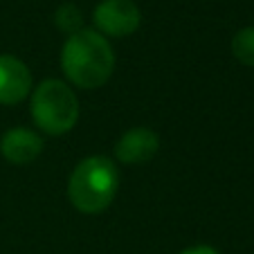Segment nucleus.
I'll return each instance as SVG.
<instances>
[{"mask_svg":"<svg viewBox=\"0 0 254 254\" xmlns=\"http://www.w3.org/2000/svg\"><path fill=\"white\" fill-rule=\"evenodd\" d=\"M34 90L27 63L14 54H0V106H16Z\"/></svg>","mask_w":254,"mask_h":254,"instance_id":"39448f33","label":"nucleus"},{"mask_svg":"<svg viewBox=\"0 0 254 254\" xmlns=\"http://www.w3.org/2000/svg\"><path fill=\"white\" fill-rule=\"evenodd\" d=\"M43 144L39 130L14 126L0 137V155L14 167H25L43 153Z\"/></svg>","mask_w":254,"mask_h":254,"instance_id":"0eeeda50","label":"nucleus"},{"mask_svg":"<svg viewBox=\"0 0 254 254\" xmlns=\"http://www.w3.org/2000/svg\"><path fill=\"white\" fill-rule=\"evenodd\" d=\"M54 23H57V27L61 29L65 36H70V34H77V32L83 29V14L77 5L65 2V5H61L57 9V14H54Z\"/></svg>","mask_w":254,"mask_h":254,"instance_id":"1a4fd4ad","label":"nucleus"},{"mask_svg":"<svg viewBox=\"0 0 254 254\" xmlns=\"http://www.w3.org/2000/svg\"><path fill=\"white\" fill-rule=\"evenodd\" d=\"M180 254H221L218 250L214 248V245H205V243H200V245H191V248H185Z\"/></svg>","mask_w":254,"mask_h":254,"instance_id":"9d476101","label":"nucleus"},{"mask_svg":"<svg viewBox=\"0 0 254 254\" xmlns=\"http://www.w3.org/2000/svg\"><path fill=\"white\" fill-rule=\"evenodd\" d=\"M34 126L45 135H65L79 122V99L72 86L61 79H45L29 95Z\"/></svg>","mask_w":254,"mask_h":254,"instance_id":"7ed1b4c3","label":"nucleus"},{"mask_svg":"<svg viewBox=\"0 0 254 254\" xmlns=\"http://www.w3.org/2000/svg\"><path fill=\"white\" fill-rule=\"evenodd\" d=\"M160 151V135L153 128L135 126L128 128L115 144V160L128 167L146 164L158 155Z\"/></svg>","mask_w":254,"mask_h":254,"instance_id":"423d86ee","label":"nucleus"},{"mask_svg":"<svg viewBox=\"0 0 254 254\" xmlns=\"http://www.w3.org/2000/svg\"><path fill=\"white\" fill-rule=\"evenodd\" d=\"M95 29L106 39H126L142 25V11L135 0H101L92 11Z\"/></svg>","mask_w":254,"mask_h":254,"instance_id":"20e7f679","label":"nucleus"},{"mask_svg":"<svg viewBox=\"0 0 254 254\" xmlns=\"http://www.w3.org/2000/svg\"><path fill=\"white\" fill-rule=\"evenodd\" d=\"M232 54L239 63L254 67V25L239 29L232 36Z\"/></svg>","mask_w":254,"mask_h":254,"instance_id":"6e6552de","label":"nucleus"},{"mask_svg":"<svg viewBox=\"0 0 254 254\" xmlns=\"http://www.w3.org/2000/svg\"><path fill=\"white\" fill-rule=\"evenodd\" d=\"M120 189L117 164L106 155L83 158L67 178V200L77 211L95 216L113 205Z\"/></svg>","mask_w":254,"mask_h":254,"instance_id":"f03ea898","label":"nucleus"},{"mask_svg":"<svg viewBox=\"0 0 254 254\" xmlns=\"http://www.w3.org/2000/svg\"><path fill=\"white\" fill-rule=\"evenodd\" d=\"M61 70L70 86L81 90L101 88L115 72V52L111 41L92 27L70 34L61 48Z\"/></svg>","mask_w":254,"mask_h":254,"instance_id":"f257e3e1","label":"nucleus"}]
</instances>
